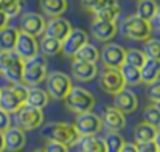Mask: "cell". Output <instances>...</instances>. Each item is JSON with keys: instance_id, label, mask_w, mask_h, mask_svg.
<instances>
[{"instance_id": "obj_3", "label": "cell", "mask_w": 160, "mask_h": 152, "mask_svg": "<svg viewBox=\"0 0 160 152\" xmlns=\"http://www.w3.org/2000/svg\"><path fill=\"white\" fill-rule=\"evenodd\" d=\"M48 75V65L45 56L38 54L33 59L23 61V75H22V84L27 87H38L41 82L47 79Z\"/></svg>"}, {"instance_id": "obj_34", "label": "cell", "mask_w": 160, "mask_h": 152, "mask_svg": "<svg viewBox=\"0 0 160 152\" xmlns=\"http://www.w3.org/2000/svg\"><path fill=\"white\" fill-rule=\"evenodd\" d=\"M146 54L145 51L138 50V48H131V50H126V64L129 65H134L137 68H142L143 64L146 62Z\"/></svg>"}, {"instance_id": "obj_20", "label": "cell", "mask_w": 160, "mask_h": 152, "mask_svg": "<svg viewBox=\"0 0 160 152\" xmlns=\"http://www.w3.org/2000/svg\"><path fill=\"white\" fill-rule=\"evenodd\" d=\"M113 105L123 113H132L138 107V98L132 90L124 89L113 96Z\"/></svg>"}, {"instance_id": "obj_6", "label": "cell", "mask_w": 160, "mask_h": 152, "mask_svg": "<svg viewBox=\"0 0 160 152\" xmlns=\"http://www.w3.org/2000/svg\"><path fill=\"white\" fill-rule=\"evenodd\" d=\"M65 105L68 110L75 112L76 115L90 112L95 105V96L84 87H72L68 95L65 96Z\"/></svg>"}, {"instance_id": "obj_27", "label": "cell", "mask_w": 160, "mask_h": 152, "mask_svg": "<svg viewBox=\"0 0 160 152\" xmlns=\"http://www.w3.org/2000/svg\"><path fill=\"white\" fill-rule=\"evenodd\" d=\"M157 8H159L157 0H137V8H135L137 11H135V14L140 19H145V20L151 22V19L154 17Z\"/></svg>"}, {"instance_id": "obj_2", "label": "cell", "mask_w": 160, "mask_h": 152, "mask_svg": "<svg viewBox=\"0 0 160 152\" xmlns=\"http://www.w3.org/2000/svg\"><path fill=\"white\" fill-rule=\"evenodd\" d=\"M28 89L30 87H27L25 84H11L0 89V109H3L9 115L17 113L27 104Z\"/></svg>"}, {"instance_id": "obj_45", "label": "cell", "mask_w": 160, "mask_h": 152, "mask_svg": "<svg viewBox=\"0 0 160 152\" xmlns=\"http://www.w3.org/2000/svg\"><path fill=\"white\" fill-rule=\"evenodd\" d=\"M6 151L5 148V137H3V132H0V152Z\"/></svg>"}, {"instance_id": "obj_18", "label": "cell", "mask_w": 160, "mask_h": 152, "mask_svg": "<svg viewBox=\"0 0 160 152\" xmlns=\"http://www.w3.org/2000/svg\"><path fill=\"white\" fill-rule=\"evenodd\" d=\"M98 75V67L97 64H90V62H82V61H76L73 59L72 62V76L81 82H89L92 79H95Z\"/></svg>"}, {"instance_id": "obj_13", "label": "cell", "mask_w": 160, "mask_h": 152, "mask_svg": "<svg viewBox=\"0 0 160 152\" xmlns=\"http://www.w3.org/2000/svg\"><path fill=\"white\" fill-rule=\"evenodd\" d=\"M100 59L106 68H120L126 62V50L118 44H106L100 51Z\"/></svg>"}, {"instance_id": "obj_5", "label": "cell", "mask_w": 160, "mask_h": 152, "mask_svg": "<svg viewBox=\"0 0 160 152\" xmlns=\"http://www.w3.org/2000/svg\"><path fill=\"white\" fill-rule=\"evenodd\" d=\"M0 75L9 84H22L23 61L14 51H0Z\"/></svg>"}, {"instance_id": "obj_19", "label": "cell", "mask_w": 160, "mask_h": 152, "mask_svg": "<svg viewBox=\"0 0 160 152\" xmlns=\"http://www.w3.org/2000/svg\"><path fill=\"white\" fill-rule=\"evenodd\" d=\"M5 137V148L9 152H19L22 151L27 145V137H25V130H22L20 127H9L6 132H3Z\"/></svg>"}, {"instance_id": "obj_9", "label": "cell", "mask_w": 160, "mask_h": 152, "mask_svg": "<svg viewBox=\"0 0 160 152\" xmlns=\"http://www.w3.org/2000/svg\"><path fill=\"white\" fill-rule=\"evenodd\" d=\"M73 126L76 127V130L81 137H90V135H97L103 129V120L100 115H97L90 110V112L79 113L76 116Z\"/></svg>"}, {"instance_id": "obj_41", "label": "cell", "mask_w": 160, "mask_h": 152, "mask_svg": "<svg viewBox=\"0 0 160 152\" xmlns=\"http://www.w3.org/2000/svg\"><path fill=\"white\" fill-rule=\"evenodd\" d=\"M137 149H138V152H160V149L156 145V141L140 143V145H137Z\"/></svg>"}, {"instance_id": "obj_29", "label": "cell", "mask_w": 160, "mask_h": 152, "mask_svg": "<svg viewBox=\"0 0 160 152\" xmlns=\"http://www.w3.org/2000/svg\"><path fill=\"white\" fill-rule=\"evenodd\" d=\"M120 73L126 82V86H138L142 84V73H140V68L134 67V65H129V64H123L120 67Z\"/></svg>"}, {"instance_id": "obj_25", "label": "cell", "mask_w": 160, "mask_h": 152, "mask_svg": "<svg viewBox=\"0 0 160 152\" xmlns=\"http://www.w3.org/2000/svg\"><path fill=\"white\" fill-rule=\"evenodd\" d=\"M19 30L14 27H6L0 30V51H14L16 42H17Z\"/></svg>"}, {"instance_id": "obj_43", "label": "cell", "mask_w": 160, "mask_h": 152, "mask_svg": "<svg viewBox=\"0 0 160 152\" xmlns=\"http://www.w3.org/2000/svg\"><path fill=\"white\" fill-rule=\"evenodd\" d=\"M9 19H11V17H9L5 11H0V30H3V28H6V27H8Z\"/></svg>"}, {"instance_id": "obj_14", "label": "cell", "mask_w": 160, "mask_h": 152, "mask_svg": "<svg viewBox=\"0 0 160 152\" xmlns=\"http://www.w3.org/2000/svg\"><path fill=\"white\" fill-rule=\"evenodd\" d=\"M86 44H89V34L84 30L73 28L70 31V34L62 41V53L68 57H73L75 53L81 47H84Z\"/></svg>"}, {"instance_id": "obj_22", "label": "cell", "mask_w": 160, "mask_h": 152, "mask_svg": "<svg viewBox=\"0 0 160 152\" xmlns=\"http://www.w3.org/2000/svg\"><path fill=\"white\" fill-rule=\"evenodd\" d=\"M48 101H50V96H48L47 90H44L41 87H30L28 89V96H27V104L25 105L42 110L44 107L48 105Z\"/></svg>"}, {"instance_id": "obj_21", "label": "cell", "mask_w": 160, "mask_h": 152, "mask_svg": "<svg viewBox=\"0 0 160 152\" xmlns=\"http://www.w3.org/2000/svg\"><path fill=\"white\" fill-rule=\"evenodd\" d=\"M42 12L48 17H61L68 9V0H39Z\"/></svg>"}, {"instance_id": "obj_28", "label": "cell", "mask_w": 160, "mask_h": 152, "mask_svg": "<svg viewBox=\"0 0 160 152\" xmlns=\"http://www.w3.org/2000/svg\"><path fill=\"white\" fill-rule=\"evenodd\" d=\"M73 59L76 61H82V62H90V64H97L100 59V50L92 45V44H86L84 47H81L79 50L75 53Z\"/></svg>"}, {"instance_id": "obj_1", "label": "cell", "mask_w": 160, "mask_h": 152, "mask_svg": "<svg viewBox=\"0 0 160 152\" xmlns=\"http://www.w3.org/2000/svg\"><path fill=\"white\" fill-rule=\"evenodd\" d=\"M41 134L47 141H58L67 146H75L81 140V135L78 134L76 127L70 123H62V121H54V123L45 124Z\"/></svg>"}, {"instance_id": "obj_36", "label": "cell", "mask_w": 160, "mask_h": 152, "mask_svg": "<svg viewBox=\"0 0 160 152\" xmlns=\"http://www.w3.org/2000/svg\"><path fill=\"white\" fill-rule=\"evenodd\" d=\"M2 2V9L9 16L16 17L22 11V0H0Z\"/></svg>"}, {"instance_id": "obj_30", "label": "cell", "mask_w": 160, "mask_h": 152, "mask_svg": "<svg viewBox=\"0 0 160 152\" xmlns=\"http://www.w3.org/2000/svg\"><path fill=\"white\" fill-rule=\"evenodd\" d=\"M120 12H121V8H120L118 2H113V3H110V5L104 6V8H101L100 11L93 12V17H95V19H98V20L115 22V20L118 19Z\"/></svg>"}, {"instance_id": "obj_33", "label": "cell", "mask_w": 160, "mask_h": 152, "mask_svg": "<svg viewBox=\"0 0 160 152\" xmlns=\"http://www.w3.org/2000/svg\"><path fill=\"white\" fill-rule=\"evenodd\" d=\"M143 121L154 126L156 129H160V105L159 104H151L145 107L143 110Z\"/></svg>"}, {"instance_id": "obj_16", "label": "cell", "mask_w": 160, "mask_h": 152, "mask_svg": "<svg viewBox=\"0 0 160 152\" xmlns=\"http://www.w3.org/2000/svg\"><path fill=\"white\" fill-rule=\"evenodd\" d=\"M72 23L64 19V17H52L48 22H47V27H45V36H50V37H54L58 41H64L70 31H72Z\"/></svg>"}, {"instance_id": "obj_46", "label": "cell", "mask_w": 160, "mask_h": 152, "mask_svg": "<svg viewBox=\"0 0 160 152\" xmlns=\"http://www.w3.org/2000/svg\"><path fill=\"white\" fill-rule=\"evenodd\" d=\"M154 141H156L157 148L160 149V129H157V134H156V138H154Z\"/></svg>"}, {"instance_id": "obj_4", "label": "cell", "mask_w": 160, "mask_h": 152, "mask_svg": "<svg viewBox=\"0 0 160 152\" xmlns=\"http://www.w3.org/2000/svg\"><path fill=\"white\" fill-rule=\"evenodd\" d=\"M151 31H152L151 22L140 19L137 14L128 16L121 22V34L135 42H146L151 36Z\"/></svg>"}, {"instance_id": "obj_32", "label": "cell", "mask_w": 160, "mask_h": 152, "mask_svg": "<svg viewBox=\"0 0 160 152\" xmlns=\"http://www.w3.org/2000/svg\"><path fill=\"white\" fill-rule=\"evenodd\" d=\"M124 143H126L124 137L121 134H118V132L109 130L107 135L104 137V145H106L107 152H120L121 148L124 146Z\"/></svg>"}, {"instance_id": "obj_11", "label": "cell", "mask_w": 160, "mask_h": 152, "mask_svg": "<svg viewBox=\"0 0 160 152\" xmlns=\"http://www.w3.org/2000/svg\"><path fill=\"white\" fill-rule=\"evenodd\" d=\"M45 27H47V22H45V17L42 14H39V12H25L20 17V30L19 31L38 37V36L45 33Z\"/></svg>"}, {"instance_id": "obj_39", "label": "cell", "mask_w": 160, "mask_h": 152, "mask_svg": "<svg viewBox=\"0 0 160 152\" xmlns=\"http://www.w3.org/2000/svg\"><path fill=\"white\" fill-rule=\"evenodd\" d=\"M11 127V116L8 112L0 109V132H6Z\"/></svg>"}, {"instance_id": "obj_10", "label": "cell", "mask_w": 160, "mask_h": 152, "mask_svg": "<svg viewBox=\"0 0 160 152\" xmlns=\"http://www.w3.org/2000/svg\"><path fill=\"white\" fill-rule=\"evenodd\" d=\"M100 86L107 95H117L121 90H124L126 82L120 73V68H104V71L100 75Z\"/></svg>"}, {"instance_id": "obj_40", "label": "cell", "mask_w": 160, "mask_h": 152, "mask_svg": "<svg viewBox=\"0 0 160 152\" xmlns=\"http://www.w3.org/2000/svg\"><path fill=\"white\" fill-rule=\"evenodd\" d=\"M44 149H45V152H68V146L58 143V141H48Z\"/></svg>"}, {"instance_id": "obj_37", "label": "cell", "mask_w": 160, "mask_h": 152, "mask_svg": "<svg viewBox=\"0 0 160 152\" xmlns=\"http://www.w3.org/2000/svg\"><path fill=\"white\" fill-rule=\"evenodd\" d=\"M113 2H117V0H81V6L93 14V12L100 11L101 8H104V6L113 3Z\"/></svg>"}, {"instance_id": "obj_26", "label": "cell", "mask_w": 160, "mask_h": 152, "mask_svg": "<svg viewBox=\"0 0 160 152\" xmlns=\"http://www.w3.org/2000/svg\"><path fill=\"white\" fill-rule=\"evenodd\" d=\"M78 146H79V152H107L104 138H98L95 135L81 137Z\"/></svg>"}, {"instance_id": "obj_47", "label": "cell", "mask_w": 160, "mask_h": 152, "mask_svg": "<svg viewBox=\"0 0 160 152\" xmlns=\"http://www.w3.org/2000/svg\"><path fill=\"white\" fill-rule=\"evenodd\" d=\"M33 152H45V149L44 148H39V149H36V151H33Z\"/></svg>"}, {"instance_id": "obj_38", "label": "cell", "mask_w": 160, "mask_h": 152, "mask_svg": "<svg viewBox=\"0 0 160 152\" xmlns=\"http://www.w3.org/2000/svg\"><path fill=\"white\" fill-rule=\"evenodd\" d=\"M148 98L154 104H160V79L148 84Z\"/></svg>"}, {"instance_id": "obj_23", "label": "cell", "mask_w": 160, "mask_h": 152, "mask_svg": "<svg viewBox=\"0 0 160 152\" xmlns=\"http://www.w3.org/2000/svg\"><path fill=\"white\" fill-rule=\"evenodd\" d=\"M140 73H142V82L145 84H151L160 79V61L146 59V62L140 68Z\"/></svg>"}, {"instance_id": "obj_17", "label": "cell", "mask_w": 160, "mask_h": 152, "mask_svg": "<svg viewBox=\"0 0 160 152\" xmlns=\"http://www.w3.org/2000/svg\"><path fill=\"white\" fill-rule=\"evenodd\" d=\"M103 126H106L109 130L118 132L126 127V116L121 110H118L115 105H107L103 112Z\"/></svg>"}, {"instance_id": "obj_8", "label": "cell", "mask_w": 160, "mask_h": 152, "mask_svg": "<svg viewBox=\"0 0 160 152\" xmlns=\"http://www.w3.org/2000/svg\"><path fill=\"white\" fill-rule=\"evenodd\" d=\"M16 123L17 127L22 130H34L39 129L44 124V112L41 109H34L30 105H23L16 113Z\"/></svg>"}, {"instance_id": "obj_44", "label": "cell", "mask_w": 160, "mask_h": 152, "mask_svg": "<svg viewBox=\"0 0 160 152\" xmlns=\"http://www.w3.org/2000/svg\"><path fill=\"white\" fill-rule=\"evenodd\" d=\"M120 152H138V149H137V145H135V143H129V141H126L124 146L121 148V151Z\"/></svg>"}, {"instance_id": "obj_12", "label": "cell", "mask_w": 160, "mask_h": 152, "mask_svg": "<svg viewBox=\"0 0 160 152\" xmlns=\"http://www.w3.org/2000/svg\"><path fill=\"white\" fill-rule=\"evenodd\" d=\"M14 53L22 61L33 59V57H36L39 54V42L36 41L34 36H30L27 33L19 31L17 42H16V47H14Z\"/></svg>"}, {"instance_id": "obj_48", "label": "cell", "mask_w": 160, "mask_h": 152, "mask_svg": "<svg viewBox=\"0 0 160 152\" xmlns=\"http://www.w3.org/2000/svg\"><path fill=\"white\" fill-rule=\"evenodd\" d=\"M0 11H3V9H2V2H0Z\"/></svg>"}, {"instance_id": "obj_31", "label": "cell", "mask_w": 160, "mask_h": 152, "mask_svg": "<svg viewBox=\"0 0 160 152\" xmlns=\"http://www.w3.org/2000/svg\"><path fill=\"white\" fill-rule=\"evenodd\" d=\"M39 50L42 51L44 56H56L62 51V42L50 36H44L39 44Z\"/></svg>"}, {"instance_id": "obj_24", "label": "cell", "mask_w": 160, "mask_h": 152, "mask_svg": "<svg viewBox=\"0 0 160 152\" xmlns=\"http://www.w3.org/2000/svg\"><path fill=\"white\" fill-rule=\"evenodd\" d=\"M156 134H157V129L145 121L138 123L134 129V140H135V145H140V143H146V141H154L156 138Z\"/></svg>"}, {"instance_id": "obj_42", "label": "cell", "mask_w": 160, "mask_h": 152, "mask_svg": "<svg viewBox=\"0 0 160 152\" xmlns=\"http://www.w3.org/2000/svg\"><path fill=\"white\" fill-rule=\"evenodd\" d=\"M151 27H152L154 30H157V31H160V6L157 8V11H156L154 17L151 19Z\"/></svg>"}, {"instance_id": "obj_49", "label": "cell", "mask_w": 160, "mask_h": 152, "mask_svg": "<svg viewBox=\"0 0 160 152\" xmlns=\"http://www.w3.org/2000/svg\"><path fill=\"white\" fill-rule=\"evenodd\" d=\"M159 105H160V104H159Z\"/></svg>"}, {"instance_id": "obj_7", "label": "cell", "mask_w": 160, "mask_h": 152, "mask_svg": "<svg viewBox=\"0 0 160 152\" xmlns=\"http://www.w3.org/2000/svg\"><path fill=\"white\" fill-rule=\"evenodd\" d=\"M47 93L53 100H65L72 90V78L62 71H53L47 75Z\"/></svg>"}, {"instance_id": "obj_35", "label": "cell", "mask_w": 160, "mask_h": 152, "mask_svg": "<svg viewBox=\"0 0 160 152\" xmlns=\"http://www.w3.org/2000/svg\"><path fill=\"white\" fill-rule=\"evenodd\" d=\"M145 54L148 59L160 61V39H148L145 42Z\"/></svg>"}, {"instance_id": "obj_15", "label": "cell", "mask_w": 160, "mask_h": 152, "mask_svg": "<svg viewBox=\"0 0 160 152\" xmlns=\"http://www.w3.org/2000/svg\"><path fill=\"white\" fill-rule=\"evenodd\" d=\"M90 31L93 34V37L100 42H109L112 41L117 33H118V25L117 22H107V20H98V19H93L92 22V27H90Z\"/></svg>"}]
</instances>
